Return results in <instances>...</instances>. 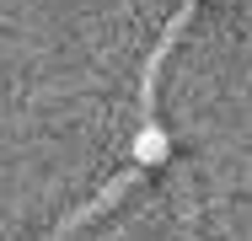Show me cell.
Masks as SVG:
<instances>
[{"mask_svg":"<svg viewBox=\"0 0 252 241\" xmlns=\"http://www.w3.org/2000/svg\"><path fill=\"white\" fill-rule=\"evenodd\" d=\"M166 155H172L166 134H161L156 123H145V129H140V140H134V161H140V166H161Z\"/></svg>","mask_w":252,"mask_h":241,"instance_id":"1","label":"cell"}]
</instances>
